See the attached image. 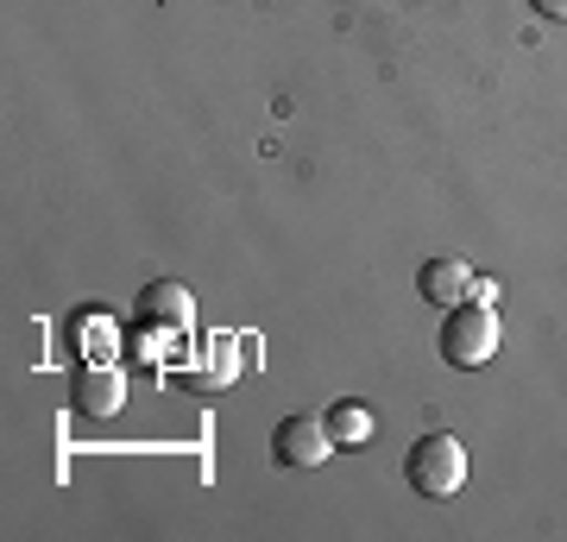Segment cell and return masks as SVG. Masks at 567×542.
I'll list each match as a JSON object with an SVG mask.
<instances>
[{"mask_svg":"<svg viewBox=\"0 0 567 542\" xmlns=\"http://www.w3.org/2000/svg\"><path fill=\"white\" fill-rule=\"evenodd\" d=\"M498 354V309L492 303H454L442 316V360L454 372H473V366H486Z\"/></svg>","mask_w":567,"mask_h":542,"instance_id":"obj_2","label":"cell"},{"mask_svg":"<svg viewBox=\"0 0 567 542\" xmlns=\"http://www.w3.org/2000/svg\"><path fill=\"white\" fill-rule=\"evenodd\" d=\"M70 403H76L82 417H114V410L126 403V372L121 366H76Z\"/></svg>","mask_w":567,"mask_h":542,"instance_id":"obj_4","label":"cell"},{"mask_svg":"<svg viewBox=\"0 0 567 542\" xmlns=\"http://www.w3.org/2000/svg\"><path fill=\"white\" fill-rule=\"evenodd\" d=\"M328 448H334V436H328V422H316V417H284L278 429H271V461L278 467H322Z\"/></svg>","mask_w":567,"mask_h":542,"instance_id":"obj_3","label":"cell"},{"mask_svg":"<svg viewBox=\"0 0 567 542\" xmlns=\"http://www.w3.org/2000/svg\"><path fill=\"white\" fill-rule=\"evenodd\" d=\"M328 436H334V442L341 448H360V442H372V429H379V422H372V410H365L360 398H341V403H328Z\"/></svg>","mask_w":567,"mask_h":542,"instance_id":"obj_6","label":"cell"},{"mask_svg":"<svg viewBox=\"0 0 567 542\" xmlns=\"http://www.w3.org/2000/svg\"><path fill=\"white\" fill-rule=\"evenodd\" d=\"M145 316L152 321H171V328H189V290L183 284H145Z\"/></svg>","mask_w":567,"mask_h":542,"instance_id":"obj_7","label":"cell"},{"mask_svg":"<svg viewBox=\"0 0 567 542\" xmlns=\"http://www.w3.org/2000/svg\"><path fill=\"white\" fill-rule=\"evenodd\" d=\"M416 290H423V303H442V309H454V303L473 297V265H466L461 253H435V259L416 272Z\"/></svg>","mask_w":567,"mask_h":542,"instance_id":"obj_5","label":"cell"},{"mask_svg":"<svg viewBox=\"0 0 567 542\" xmlns=\"http://www.w3.org/2000/svg\"><path fill=\"white\" fill-rule=\"evenodd\" d=\"M404 480L416 499H454L466 485V442L461 436H447V429H435V436H423V442L410 448V461H404Z\"/></svg>","mask_w":567,"mask_h":542,"instance_id":"obj_1","label":"cell"},{"mask_svg":"<svg viewBox=\"0 0 567 542\" xmlns=\"http://www.w3.org/2000/svg\"><path fill=\"white\" fill-rule=\"evenodd\" d=\"M529 7H536L543 20H567V0H529Z\"/></svg>","mask_w":567,"mask_h":542,"instance_id":"obj_8","label":"cell"}]
</instances>
